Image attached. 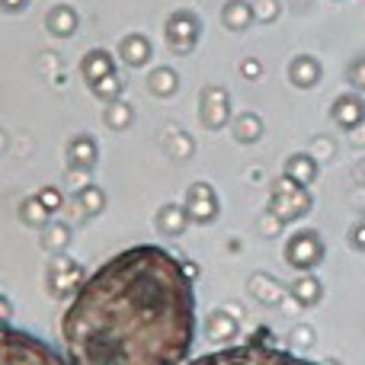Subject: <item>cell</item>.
Returning <instances> with one entry per match:
<instances>
[{
  "instance_id": "6da1fadb",
  "label": "cell",
  "mask_w": 365,
  "mask_h": 365,
  "mask_svg": "<svg viewBox=\"0 0 365 365\" xmlns=\"http://www.w3.org/2000/svg\"><path fill=\"white\" fill-rule=\"evenodd\" d=\"M195 327L192 266L160 244L109 257L61 314L71 365H186Z\"/></svg>"
},
{
  "instance_id": "d6a6232c",
  "label": "cell",
  "mask_w": 365,
  "mask_h": 365,
  "mask_svg": "<svg viewBox=\"0 0 365 365\" xmlns=\"http://www.w3.org/2000/svg\"><path fill=\"white\" fill-rule=\"evenodd\" d=\"M240 71H244V74H250V77H259V64L257 61H244V64H240Z\"/></svg>"
},
{
  "instance_id": "ba28073f",
  "label": "cell",
  "mask_w": 365,
  "mask_h": 365,
  "mask_svg": "<svg viewBox=\"0 0 365 365\" xmlns=\"http://www.w3.org/2000/svg\"><path fill=\"white\" fill-rule=\"evenodd\" d=\"M182 208H186L189 221H212L215 215H218V195H215V189L208 186V182H192V186L186 189V202H182Z\"/></svg>"
},
{
  "instance_id": "83f0119b",
  "label": "cell",
  "mask_w": 365,
  "mask_h": 365,
  "mask_svg": "<svg viewBox=\"0 0 365 365\" xmlns=\"http://www.w3.org/2000/svg\"><path fill=\"white\" fill-rule=\"evenodd\" d=\"M250 6H253V19H259V23H269L279 13V0H253Z\"/></svg>"
},
{
  "instance_id": "4316f807",
  "label": "cell",
  "mask_w": 365,
  "mask_h": 365,
  "mask_svg": "<svg viewBox=\"0 0 365 365\" xmlns=\"http://www.w3.org/2000/svg\"><path fill=\"white\" fill-rule=\"evenodd\" d=\"M71 240V227L64 225H48L42 234V247H48V250H61V247H68Z\"/></svg>"
},
{
  "instance_id": "e575fe53",
  "label": "cell",
  "mask_w": 365,
  "mask_h": 365,
  "mask_svg": "<svg viewBox=\"0 0 365 365\" xmlns=\"http://www.w3.org/2000/svg\"><path fill=\"white\" fill-rule=\"evenodd\" d=\"M359 182H365V160L359 164Z\"/></svg>"
},
{
  "instance_id": "d6986e66",
  "label": "cell",
  "mask_w": 365,
  "mask_h": 365,
  "mask_svg": "<svg viewBox=\"0 0 365 365\" xmlns=\"http://www.w3.org/2000/svg\"><path fill=\"white\" fill-rule=\"evenodd\" d=\"M292 295H295L298 304H304V308L317 304V302H321V282H317V276H311V272L298 276V282H295V289H292Z\"/></svg>"
},
{
  "instance_id": "44dd1931",
  "label": "cell",
  "mask_w": 365,
  "mask_h": 365,
  "mask_svg": "<svg viewBox=\"0 0 365 365\" xmlns=\"http://www.w3.org/2000/svg\"><path fill=\"white\" fill-rule=\"evenodd\" d=\"M148 87H151V93H158V96L177 93V71H170V68H154L151 77H148Z\"/></svg>"
},
{
  "instance_id": "cb8c5ba5",
  "label": "cell",
  "mask_w": 365,
  "mask_h": 365,
  "mask_svg": "<svg viewBox=\"0 0 365 365\" xmlns=\"http://www.w3.org/2000/svg\"><path fill=\"white\" fill-rule=\"evenodd\" d=\"M93 90L96 96H100V100H106V103H115L122 96V90H125V83H122V77L119 74H109V77H103L100 83H93Z\"/></svg>"
},
{
  "instance_id": "603a6c76",
  "label": "cell",
  "mask_w": 365,
  "mask_h": 365,
  "mask_svg": "<svg viewBox=\"0 0 365 365\" xmlns=\"http://www.w3.org/2000/svg\"><path fill=\"white\" fill-rule=\"evenodd\" d=\"M259 132H263L259 115L247 113V115H240V119H234V138H237V141H257Z\"/></svg>"
},
{
  "instance_id": "7c38bea8",
  "label": "cell",
  "mask_w": 365,
  "mask_h": 365,
  "mask_svg": "<svg viewBox=\"0 0 365 365\" xmlns=\"http://www.w3.org/2000/svg\"><path fill=\"white\" fill-rule=\"evenodd\" d=\"M119 58L128 64V68H145L151 61V42H148L141 32H132L119 42Z\"/></svg>"
},
{
  "instance_id": "8d00e7d4",
  "label": "cell",
  "mask_w": 365,
  "mask_h": 365,
  "mask_svg": "<svg viewBox=\"0 0 365 365\" xmlns=\"http://www.w3.org/2000/svg\"><path fill=\"white\" fill-rule=\"evenodd\" d=\"M0 324H6V321H0Z\"/></svg>"
},
{
  "instance_id": "ffe728a7",
  "label": "cell",
  "mask_w": 365,
  "mask_h": 365,
  "mask_svg": "<svg viewBox=\"0 0 365 365\" xmlns=\"http://www.w3.org/2000/svg\"><path fill=\"white\" fill-rule=\"evenodd\" d=\"M205 330H208V336H212V340H227V336L237 334V321H234L227 311H212Z\"/></svg>"
},
{
  "instance_id": "3957f363",
  "label": "cell",
  "mask_w": 365,
  "mask_h": 365,
  "mask_svg": "<svg viewBox=\"0 0 365 365\" xmlns=\"http://www.w3.org/2000/svg\"><path fill=\"white\" fill-rule=\"evenodd\" d=\"M0 365H71L51 343L32 336L29 330H16L0 324Z\"/></svg>"
},
{
  "instance_id": "277c9868",
  "label": "cell",
  "mask_w": 365,
  "mask_h": 365,
  "mask_svg": "<svg viewBox=\"0 0 365 365\" xmlns=\"http://www.w3.org/2000/svg\"><path fill=\"white\" fill-rule=\"evenodd\" d=\"M269 212L276 215L279 225H289L295 218H304L311 212V195L308 186H298L289 177H279L272 182V195H269Z\"/></svg>"
},
{
  "instance_id": "2e32d148",
  "label": "cell",
  "mask_w": 365,
  "mask_h": 365,
  "mask_svg": "<svg viewBox=\"0 0 365 365\" xmlns=\"http://www.w3.org/2000/svg\"><path fill=\"white\" fill-rule=\"evenodd\" d=\"M221 23L227 26L231 32H240L253 23V6L247 0H227L225 10H221Z\"/></svg>"
},
{
  "instance_id": "7a4b0ae2",
  "label": "cell",
  "mask_w": 365,
  "mask_h": 365,
  "mask_svg": "<svg viewBox=\"0 0 365 365\" xmlns=\"http://www.w3.org/2000/svg\"><path fill=\"white\" fill-rule=\"evenodd\" d=\"M186 365H304V359L292 356L289 349H276L272 343H266V330H257L253 340L237 343V346H221Z\"/></svg>"
},
{
  "instance_id": "f546056e",
  "label": "cell",
  "mask_w": 365,
  "mask_h": 365,
  "mask_svg": "<svg viewBox=\"0 0 365 365\" xmlns=\"http://www.w3.org/2000/svg\"><path fill=\"white\" fill-rule=\"evenodd\" d=\"M38 202H42L51 215H55L58 208H61V192H58V189H42V192H38Z\"/></svg>"
},
{
  "instance_id": "4fadbf2b",
  "label": "cell",
  "mask_w": 365,
  "mask_h": 365,
  "mask_svg": "<svg viewBox=\"0 0 365 365\" xmlns=\"http://www.w3.org/2000/svg\"><path fill=\"white\" fill-rule=\"evenodd\" d=\"M282 177H289L292 182H298V186H311L317 177V160L311 158V154H292V158L285 160Z\"/></svg>"
},
{
  "instance_id": "30bf717a",
  "label": "cell",
  "mask_w": 365,
  "mask_h": 365,
  "mask_svg": "<svg viewBox=\"0 0 365 365\" xmlns=\"http://www.w3.org/2000/svg\"><path fill=\"white\" fill-rule=\"evenodd\" d=\"M334 122L343 132H353L365 122V100L359 93H343L334 103Z\"/></svg>"
},
{
  "instance_id": "4dcf8cb0",
  "label": "cell",
  "mask_w": 365,
  "mask_h": 365,
  "mask_svg": "<svg viewBox=\"0 0 365 365\" xmlns=\"http://www.w3.org/2000/svg\"><path fill=\"white\" fill-rule=\"evenodd\" d=\"M349 247H356V250L365 253V221H359V225L349 227Z\"/></svg>"
},
{
  "instance_id": "5bb4252c",
  "label": "cell",
  "mask_w": 365,
  "mask_h": 365,
  "mask_svg": "<svg viewBox=\"0 0 365 365\" xmlns=\"http://www.w3.org/2000/svg\"><path fill=\"white\" fill-rule=\"evenodd\" d=\"M96 154H100V148H96V141L90 138V135H77L68 145V160L77 170H90V167L96 164Z\"/></svg>"
},
{
  "instance_id": "9a60e30c",
  "label": "cell",
  "mask_w": 365,
  "mask_h": 365,
  "mask_svg": "<svg viewBox=\"0 0 365 365\" xmlns=\"http://www.w3.org/2000/svg\"><path fill=\"white\" fill-rule=\"evenodd\" d=\"M289 77L295 87H314V83L321 81V64L311 55H298L295 61L289 64Z\"/></svg>"
},
{
  "instance_id": "836d02e7",
  "label": "cell",
  "mask_w": 365,
  "mask_h": 365,
  "mask_svg": "<svg viewBox=\"0 0 365 365\" xmlns=\"http://www.w3.org/2000/svg\"><path fill=\"white\" fill-rule=\"evenodd\" d=\"M6 314H10V302L0 295V321H6Z\"/></svg>"
},
{
  "instance_id": "52a82bcc",
  "label": "cell",
  "mask_w": 365,
  "mask_h": 365,
  "mask_svg": "<svg viewBox=\"0 0 365 365\" xmlns=\"http://www.w3.org/2000/svg\"><path fill=\"white\" fill-rule=\"evenodd\" d=\"M83 279H87V272H83V266L74 263V259H55V263L48 266V292L55 298H64L68 292H77Z\"/></svg>"
},
{
  "instance_id": "ac0fdd59",
  "label": "cell",
  "mask_w": 365,
  "mask_h": 365,
  "mask_svg": "<svg viewBox=\"0 0 365 365\" xmlns=\"http://www.w3.org/2000/svg\"><path fill=\"white\" fill-rule=\"evenodd\" d=\"M186 221H189V215H186V208L182 205H164L160 208V215H158V227L164 234H182Z\"/></svg>"
},
{
  "instance_id": "f1b7e54d",
  "label": "cell",
  "mask_w": 365,
  "mask_h": 365,
  "mask_svg": "<svg viewBox=\"0 0 365 365\" xmlns=\"http://www.w3.org/2000/svg\"><path fill=\"white\" fill-rule=\"evenodd\" d=\"M346 77H349V83H353L356 90H365V55L356 58V61L349 64V68H346Z\"/></svg>"
},
{
  "instance_id": "e0dca14e",
  "label": "cell",
  "mask_w": 365,
  "mask_h": 365,
  "mask_svg": "<svg viewBox=\"0 0 365 365\" xmlns=\"http://www.w3.org/2000/svg\"><path fill=\"white\" fill-rule=\"evenodd\" d=\"M45 26H48L55 36H74V29H77V13L71 10L68 4H58V6H51L48 10V16H45Z\"/></svg>"
},
{
  "instance_id": "d590c367",
  "label": "cell",
  "mask_w": 365,
  "mask_h": 365,
  "mask_svg": "<svg viewBox=\"0 0 365 365\" xmlns=\"http://www.w3.org/2000/svg\"><path fill=\"white\" fill-rule=\"evenodd\" d=\"M324 365H336V362H324Z\"/></svg>"
},
{
  "instance_id": "484cf974",
  "label": "cell",
  "mask_w": 365,
  "mask_h": 365,
  "mask_svg": "<svg viewBox=\"0 0 365 365\" xmlns=\"http://www.w3.org/2000/svg\"><path fill=\"white\" fill-rule=\"evenodd\" d=\"M106 125L109 128H119V132H122V128H128V125H132V106H128V103H119V100L109 103V106H106Z\"/></svg>"
},
{
  "instance_id": "d4e9b609",
  "label": "cell",
  "mask_w": 365,
  "mask_h": 365,
  "mask_svg": "<svg viewBox=\"0 0 365 365\" xmlns=\"http://www.w3.org/2000/svg\"><path fill=\"white\" fill-rule=\"evenodd\" d=\"M77 202L83 205V212L87 215H96L103 205H106V195H103L100 186H81L77 189Z\"/></svg>"
},
{
  "instance_id": "8992f818",
  "label": "cell",
  "mask_w": 365,
  "mask_h": 365,
  "mask_svg": "<svg viewBox=\"0 0 365 365\" xmlns=\"http://www.w3.org/2000/svg\"><path fill=\"white\" fill-rule=\"evenodd\" d=\"M199 32H202L199 16H192L189 10H177L167 19V45H170V51H177V55H189V51L195 48Z\"/></svg>"
},
{
  "instance_id": "5b68a950",
  "label": "cell",
  "mask_w": 365,
  "mask_h": 365,
  "mask_svg": "<svg viewBox=\"0 0 365 365\" xmlns=\"http://www.w3.org/2000/svg\"><path fill=\"white\" fill-rule=\"evenodd\" d=\"M285 259L298 272H311L324 263V240L317 231H298L285 244Z\"/></svg>"
},
{
  "instance_id": "7402d4cb",
  "label": "cell",
  "mask_w": 365,
  "mask_h": 365,
  "mask_svg": "<svg viewBox=\"0 0 365 365\" xmlns=\"http://www.w3.org/2000/svg\"><path fill=\"white\" fill-rule=\"evenodd\" d=\"M19 218H23L26 225H32V227H45V225H48V218H51V212L42 205V202H38V195H32V199L23 202Z\"/></svg>"
},
{
  "instance_id": "9c48e42d",
  "label": "cell",
  "mask_w": 365,
  "mask_h": 365,
  "mask_svg": "<svg viewBox=\"0 0 365 365\" xmlns=\"http://www.w3.org/2000/svg\"><path fill=\"white\" fill-rule=\"evenodd\" d=\"M202 122H205L208 128H221L227 125V119H231V100H227V90L221 87H208L205 93H202Z\"/></svg>"
},
{
  "instance_id": "1f68e13d",
  "label": "cell",
  "mask_w": 365,
  "mask_h": 365,
  "mask_svg": "<svg viewBox=\"0 0 365 365\" xmlns=\"http://www.w3.org/2000/svg\"><path fill=\"white\" fill-rule=\"evenodd\" d=\"M26 4H29V0H0V10L19 13V10H26Z\"/></svg>"
},
{
  "instance_id": "8fae6325",
  "label": "cell",
  "mask_w": 365,
  "mask_h": 365,
  "mask_svg": "<svg viewBox=\"0 0 365 365\" xmlns=\"http://www.w3.org/2000/svg\"><path fill=\"white\" fill-rule=\"evenodd\" d=\"M81 74H83V81L93 87V83H100L103 77H109V74H115V58L109 55L106 48H93V51H87L83 55V61H81Z\"/></svg>"
}]
</instances>
